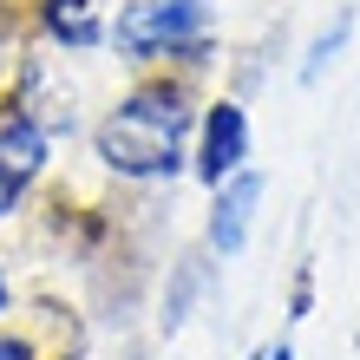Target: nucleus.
I'll return each instance as SVG.
<instances>
[{"mask_svg":"<svg viewBox=\"0 0 360 360\" xmlns=\"http://www.w3.org/2000/svg\"><path fill=\"white\" fill-rule=\"evenodd\" d=\"M27 20H33V39L86 59L105 53V20H112V0H27Z\"/></svg>","mask_w":360,"mask_h":360,"instance_id":"0eeeda50","label":"nucleus"},{"mask_svg":"<svg viewBox=\"0 0 360 360\" xmlns=\"http://www.w3.org/2000/svg\"><path fill=\"white\" fill-rule=\"evenodd\" d=\"M210 275H217V262H210V249H190V256L171 262V275H164V302H158V328L177 334L190 321V308L210 295Z\"/></svg>","mask_w":360,"mask_h":360,"instance_id":"6e6552de","label":"nucleus"},{"mask_svg":"<svg viewBox=\"0 0 360 360\" xmlns=\"http://www.w3.org/2000/svg\"><path fill=\"white\" fill-rule=\"evenodd\" d=\"M0 360H46L33 328H0Z\"/></svg>","mask_w":360,"mask_h":360,"instance_id":"9b49d317","label":"nucleus"},{"mask_svg":"<svg viewBox=\"0 0 360 360\" xmlns=\"http://www.w3.org/2000/svg\"><path fill=\"white\" fill-rule=\"evenodd\" d=\"M308 314H314V262H302L288 282V321H308Z\"/></svg>","mask_w":360,"mask_h":360,"instance_id":"9d476101","label":"nucleus"},{"mask_svg":"<svg viewBox=\"0 0 360 360\" xmlns=\"http://www.w3.org/2000/svg\"><path fill=\"white\" fill-rule=\"evenodd\" d=\"M105 53L124 72H197V79H217V66L229 59L217 0H112Z\"/></svg>","mask_w":360,"mask_h":360,"instance_id":"f03ea898","label":"nucleus"},{"mask_svg":"<svg viewBox=\"0 0 360 360\" xmlns=\"http://www.w3.org/2000/svg\"><path fill=\"white\" fill-rule=\"evenodd\" d=\"M203 92L210 79L197 72H131L86 124V151L98 177L138 190V197L177 190L190 177V138H197Z\"/></svg>","mask_w":360,"mask_h":360,"instance_id":"f257e3e1","label":"nucleus"},{"mask_svg":"<svg viewBox=\"0 0 360 360\" xmlns=\"http://www.w3.org/2000/svg\"><path fill=\"white\" fill-rule=\"evenodd\" d=\"M59 144L27 118V105L0 92V223H20L39 203V190L53 184Z\"/></svg>","mask_w":360,"mask_h":360,"instance_id":"20e7f679","label":"nucleus"},{"mask_svg":"<svg viewBox=\"0 0 360 360\" xmlns=\"http://www.w3.org/2000/svg\"><path fill=\"white\" fill-rule=\"evenodd\" d=\"M262 360H295V347H288V341H269V347H262Z\"/></svg>","mask_w":360,"mask_h":360,"instance_id":"ddd939ff","label":"nucleus"},{"mask_svg":"<svg viewBox=\"0 0 360 360\" xmlns=\"http://www.w3.org/2000/svg\"><path fill=\"white\" fill-rule=\"evenodd\" d=\"M249 360H262V347H256V354H249Z\"/></svg>","mask_w":360,"mask_h":360,"instance_id":"4468645a","label":"nucleus"},{"mask_svg":"<svg viewBox=\"0 0 360 360\" xmlns=\"http://www.w3.org/2000/svg\"><path fill=\"white\" fill-rule=\"evenodd\" d=\"M256 164V118H249V98L229 92V86H210L203 92V112H197V138H190V177L203 190H217L223 177H236Z\"/></svg>","mask_w":360,"mask_h":360,"instance_id":"39448f33","label":"nucleus"},{"mask_svg":"<svg viewBox=\"0 0 360 360\" xmlns=\"http://www.w3.org/2000/svg\"><path fill=\"white\" fill-rule=\"evenodd\" d=\"M7 92L27 105V118L46 131L53 144H72V138H86V124H92V105H86V86H79V66H72V53H59L46 46V39H33L27 53L13 59V79H7Z\"/></svg>","mask_w":360,"mask_h":360,"instance_id":"7ed1b4c3","label":"nucleus"},{"mask_svg":"<svg viewBox=\"0 0 360 360\" xmlns=\"http://www.w3.org/2000/svg\"><path fill=\"white\" fill-rule=\"evenodd\" d=\"M13 302H20V288H13V269L0 262V328L13 321Z\"/></svg>","mask_w":360,"mask_h":360,"instance_id":"f8f14e48","label":"nucleus"},{"mask_svg":"<svg viewBox=\"0 0 360 360\" xmlns=\"http://www.w3.org/2000/svg\"><path fill=\"white\" fill-rule=\"evenodd\" d=\"M262 197H269V177L256 171V164L210 190V203H203V249H210V262H236L249 249L256 217H262Z\"/></svg>","mask_w":360,"mask_h":360,"instance_id":"423d86ee","label":"nucleus"},{"mask_svg":"<svg viewBox=\"0 0 360 360\" xmlns=\"http://www.w3.org/2000/svg\"><path fill=\"white\" fill-rule=\"evenodd\" d=\"M354 27H360V13H354V7H334V13H328V27H314V33H308L295 79H302V86H321V79H328V72L347 59V46H354Z\"/></svg>","mask_w":360,"mask_h":360,"instance_id":"1a4fd4ad","label":"nucleus"}]
</instances>
